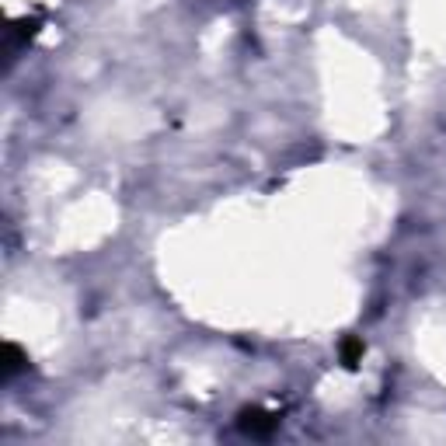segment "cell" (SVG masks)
I'll return each mask as SVG.
<instances>
[{
	"mask_svg": "<svg viewBox=\"0 0 446 446\" xmlns=\"http://www.w3.org/2000/svg\"><path fill=\"white\" fill-rule=\"evenodd\" d=\"M238 425H241V433L262 440V436H272V429L279 425V418L269 415V411H262V408H244L241 418H238Z\"/></svg>",
	"mask_w": 446,
	"mask_h": 446,
	"instance_id": "obj_1",
	"label": "cell"
},
{
	"mask_svg": "<svg viewBox=\"0 0 446 446\" xmlns=\"http://www.w3.org/2000/svg\"><path fill=\"white\" fill-rule=\"evenodd\" d=\"M25 366H28V359L18 345H4V380H14V373H21Z\"/></svg>",
	"mask_w": 446,
	"mask_h": 446,
	"instance_id": "obj_2",
	"label": "cell"
},
{
	"mask_svg": "<svg viewBox=\"0 0 446 446\" xmlns=\"http://www.w3.org/2000/svg\"><path fill=\"white\" fill-rule=\"evenodd\" d=\"M363 342H359V338H349V342H345V345H342V359H345V366H356L359 363V359H363Z\"/></svg>",
	"mask_w": 446,
	"mask_h": 446,
	"instance_id": "obj_3",
	"label": "cell"
}]
</instances>
